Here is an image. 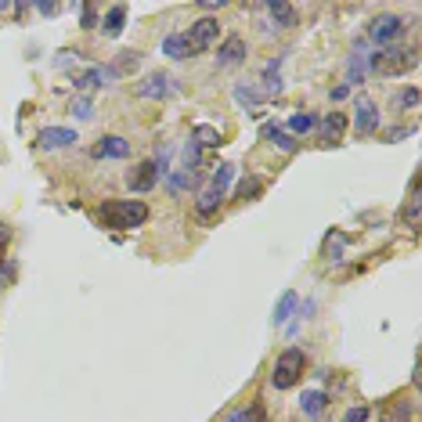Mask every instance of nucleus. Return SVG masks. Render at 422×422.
Returning <instances> with one entry per match:
<instances>
[{
  "label": "nucleus",
  "instance_id": "35",
  "mask_svg": "<svg viewBox=\"0 0 422 422\" xmlns=\"http://www.w3.org/2000/svg\"><path fill=\"white\" fill-rule=\"evenodd\" d=\"M40 15H58V4H33Z\"/></svg>",
  "mask_w": 422,
  "mask_h": 422
},
{
  "label": "nucleus",
  "instance_id": "7",
  "mask_svg": "<svg viewBox=\"0 0 422 422\" xmlns=\"http://www.w3.org/2000/svg\"><path fill=\"white\" fill-rule=\"evenodd\" d=\"M354 130L361 137H372L379 130V109L372 97H357V109H354Z\"/></svg>",
  "mask_w": 422,
  "mask_h": 422
},
{
  "label": "nucleus",
  "instance_id": "1",
  "mask_svg": "<svg viewBox=\"0 0 422 422\" xmlns=\"http://www.w3.org/2000/svg\"><path fill=\"white\" fill-rule=\"evenodd\" d=\"M148 221V206L141 199H109L97 206V224L101 228H116V231H130L141 228Z\"/></svg>",
  "mask_w": 422,
  "mask_h": 422
},
{
  "label": "nucleus",
  "instance_id": "36",
  "mask_svg": "<svg viewBox=\"0 0 422 422\" xmlns=\"http://www.w3.org/2000/svg\"><path fill=\"white\" fill-rule=\"evenodd\" d=\"M347 94H350V87H336V90H332V101H343Z\"/></svg>",
  "mask_w": 422,
  "mask_h": 422
},
{
  "label": "nucleus",
  "instance_id": "17",
  "mask_svg": "<svg viewBox=\"0 0 422 422\" xmlns=\"http://www.w3.org/2000/svg\"><path fill=\"white\" fill-rule=\"evenodd\" d=\"M268 15H271L275 26H282V29H289V26L300 22V19H296V8H292V4H282V0H278V4H268Z\"/></svg>",
  "mask_w": 422,
  "mask_h": 422
},
{
  "label": "nucleus",
  "instance_id": "6",
  "mask_svg": "<svg viewBox=\"0 0 422 422\" xmlns=\"http://www.w3.org/2000/svg\"><path fill=\"white\" fill-rule=\"evenodd\" d=\"M404 29H408V26H404V19H401V15H379L372 26H368V36H372L379 47H390V43H394Z\"/></svg>",
  "mask_w": 422,
  "mask_h": 422
},
{
  "label": "nucleus",
  "instance_id": "10",
  "mask_svg": "<svg viewBox=\"0 0 422 422\" xmlns=\"http://www.w3.org/2000/svg\"><path fill=\"white\" fill-rule=\"evenodd\" d=\"M242 62H246V40L242 36H228L217 47V65L228 69V65H242Z\"/></svg>",
  "mask_w": 422,
  "mask_h": 422
},
{
  "label": "nucleus",
  "instance_id": "11",
  "mask_svg": "<svg viewBox=\"0 0 422 422\" xmlns=\"http://www.w3.org/2000/svg\"><path fill=\"white\" fill-rule=\"evenodd\" d=\"M155 181H159V170H155L152 159L141 163V167H134V170L127 174V188H130V191H152Z\"/></svg>",
  "mask_w": 422,
  "mask_h": 422
},
{
  "label": "nucleus",
  "instance_id": "31",
  "mask_svg": "<svg viewBox=\"0 0 422 422\" xmlns=\"http://www.w3.org/2000/svg\"><path fill=\"white\" fill-rule=\"evenodd\" d=\"M80 26H83V29H94V26H97V8H94V4H83V19H80Z\"/></svg>",
  "mask_w": 422,
  "mask_h": 422
},
{
  "label": "nucleus",
  "instance_id": "4",
  "mask_svg": "<svg viewBox=\"0 0 422 422\" xmlns=\"http://www.w3.org/2000/svg\"><path fill=\"white\" fill-rule=\"evenodd\" d=\"M231 177H235V167H231V163H221V167H217V174L209 177L206 191H202V195H199V202H195L199 217H209V213H213V209L224 202V191H228Z\"/></svg>",
  "mask_w": 422,
  "mask_h": 422
},
{
  "label": "nucleus",
  "instance_id": "19",
  "mask_svg": "<svg viewBox=\"0 0 422 422\" xmlns=\"http://www.w3.org/2000/svg\"><path fill=\"white\" fill-rule=\"evenodd\" d=\"M163 55H167V58H174V62L188 58V47H184V36H181V33H170V36L163 40Z\"/></svg>",
  "mask_w": 422,
  "mask_h": 422
},
{
  "label": "nucleus",
  "instance_id": "15",
  "mask_svg": "<svg viewBox=\"0 0 422 422\" xmlns=\"http://www.w3.org/2000/svg\"><path fill=\"white\" fill-rule=\"evenodd\" d=\"M300 307V296L289 289V292H282V300L275 303V314H271V318H275V325H285L289 318H292V310Z\"/></svg>",
  "mask_w": 422,
  "mask_h": 422
},
{
  "label": "nucleus",
  "instance_id": "5",
  "mask_svg": "<svg viewBox=\"0 0 422 422\" xmlns=\"http://www.w3.org/2000/svg\"><path fill=\"white\" fill-rule=\"evenodd\" d=\"M217 33H221L217 19H199V22H191L188 33H181V36H184V47H188V58H195V55H202V51L213 47Z\"/></svg>",
  "mask_w": 422,
  "mask_h": 422
},
{
  "label": "nucleus",
  "instance_id": "38",
  "mask_svg": "<svg viewBox=\"0 0 422 422\" xmlns=\"http://www.w3.org/2000/svg\"><path fill=\"white\" fill-rule=\"evenodd\" d=\"M386 422H390V418H386Z\"/></svg>",
  "mask_w": 422,
  "mask_h": 422
},
{
  "label": "nucleus",
  "instance_id": "22",
  "mask_svg": "<svg viewBox=\"0 0 422 422\" xmlns=\"http://www.w3.org/2000/svg\"><path fill=\"white\" fill-rule=\"evenodd\" d=\"M191 141H195L199 148H217V144H221V134H217L213 127H195Z\"/></svg>",
  "mask_w": 422,
  "mask_h": 422
},
{
  "label": "nucleus",
  "instance_id": "16",
  "mask_svg": "<svg viewBox=\"0 0 422 422\" xmlns=\"http://www.w3.org/2000/svg\"><path fill=\"white\" fill-rule=\"evenodd\" d=\"M263 137H268L271 144H278L282 152H296V148H300V141H296L292 134H285L282 127H275V123H268V127H263Z\"/></svg>",
  "mask_w": 422,
  "mask_h": 422
},
{
  "label": "nucleus",
  "instance_id": "12",
  "mask_svg": "<svg viewBox=\"0 0 422 422\" xmlns=\"http://www.w3.org/2000/svg\"><path fill=\"white\" fill-rule=\"evenodd\" d=\"M174 87H170V76L167 73H152L137 83V97H167Z\"/></svg>",
  "mask_w": 422,
  "mask_h": 422
},
{
  "label": "nucleus",
  "instance_id": "37",
  "mask_svg": "<svg viewBox=\"0 0 422 422\" xmlns=\"http://www.w3.org/2000/svg\"><path fill=\"white\" fill-rule=\"evenodd\" d=\"M15 4H8V0H0V11H11Z\"/></svg>",
  "mask_w": 422,
  "mask_h": 422
},
{
  "label": "nucleus",
  "instance_id": "25",
  "mask_svg": "<svg viewBox=\"0 0 422 422\" xmlns=\"http://www.w3.org/2000/svg\"><path fill=\"white\" fill-rule=\"evenodd\" d=\"M263 191V181L260 177H246V181H238V199H256Z\"/></svg>",
  "mask_w": 422,
  "mask_h": 422
},
{
  "label": "nucleus",
  "instance_id": "24",
  "mask_svg": "<svg viewBox=\"0 0 422 422\" xmlns=\"http://www.w3.org/2000/svg\"><path fill=\"white\" fill-rule=\"evenodd\" d=\"M364 69H368V65H364V58H357V55H354V58H350V73H347V83H343V87H357V83L364 80Z\"/></svg>",
  "mask_w": 422,
  "mask_h": 422
},
{
  "label": "nucleus",
  "instance_id": "28",
  "mask_svg": "<svg viewBox=\"0 0 422 422\" xmlns=\"http://www.w3.org/2000/svg\"><path fill=\"white\" fill-rule=\"evenodd\" d=\"M397 105H401V109H415V105H418V87H404Z\"/></svg>",
  "mask_w": 422,
  "mask_h": 422
},
{
  "label": "nucleus",
  "instance_id": "2",
  "mask_svg": "<svg viewBox=\"0 0 422 422\" xmlns=\"http://www.w3.org/2000/svg\"><path fill=\"white\" fill-rule=\"evenodd\" d=\"M418 65V51L411 47H379L372 55V73L376 76H401Z\"/></svg>",
  "mask_w": 422,
  "mask_h": 422
},
{
  "label": "nucleus",
  "instance_id": "3",
  "mask_svg": "<svg viewBox=\"0 0 422 422\" xmlns=\"http://www.w3.org/2000/svg\"><path fill=\"white\" fill-rule=\"evenodd\" d=\"M303 368H307V357H303L300 347L282 350V357L275 361V372H271V386L275 390H292L303 379Z\"/></svg>",
  "mask_w": 422,
  "mask_h": 422
},
{
  "label": "nucleus",
  "instance_id": "23",
  "mask_svg": "<svg viewBox=\"0 0 422 422\" xmlns=\"http://www.w3.org/2000/svg\"><path fill=\"white\" fill-rule=\"evenodd\" d=\"M228 422H263V408H260V404L238 408V411H231V418H228Z\"/></svg>",
  "mask_w": 422,
  "mask_h": 422
},
{
  "label": "nucleus",
  "instance_id": "30",
  "mask_svg": "<svg viewBox=\"0 0 422 422\" xmlns=\"http://www.w3.org/2000/svg\"><path fill=\"white\" fill-rule=\"evenodd\" d=\"M368 415H372V411H368V404H354V408L343 415V422H368Z\"/></svg>",
  "mask_w": 422,
  "mask_h": 422
},
{
  "label": "nucleus",
  "instance_id": "32",
  "mask_svg": "<svg viewBox=\"0 0 422 422\" xmlns=\"http://www.w3.org/2000/svg\"><path fill=\"white\" fill-rule=\"evenodd\" d=\"M325 253H329V260H336V263H339V260H343V256H339V253H343V238H339V235H336V238H329V242H325Z\"/></svg>",
  "mask_w": 422,
  "mask_h": 422
},
{
  "label": "nucleus",
  "instance_id": "34",
  "mask_svg": "<svg viewBox=\"0 0 422 422\" xmlns=\"http://www.w3.org/2000/svg\"><path fill=\"white\" fill-rule=\"evenodd\" d=\"M411 134H415V127H390L386 141H401V137H411Z\"/></svg>",
  "mask_w": 422,
  "mask_h": 422
},
{
  "label": "nucleus",
  "instance_id": "29",
  "mask_svg": "<svg viewBox=\"0 0 422 422\" xmlns=\"http://www.w3.org/2000/svg\"><path fill=\"white\" fill-rule=\"evenodd\" d=\"M8 246H11V228L0 221V271L8 268V263H4V249H8Z\"/></svg>",
  "mask_w": 422,
  "mask_h": 422
},
{
  "label": "nucleus",
  "instance_id": "9",
  "mask_svg": "<svg viewBox=\"0 0 422 422\" xmlns=\"http://www.w3.org/2000/svg\"><path fill=\"white\" fill-rule=\"evenodd\" d=\"M90 155H94V159H127V155H130V141L120 137V134H109V137H101L94 144Z\"/></svg>",
  "mask_w": 422,
  "mask_h": 422
},
{
  "label": "nucleus",
  "instance_id": "27",
  "mask_svg": "<svg viewBox=\"0 0 422 422\" xmlns=\"http://www.w3.org/2000/svg\"><path fill=\"white\" fill-rule=\"evenodd\" d=\"M235 101H238V105H249V109H253V105L260 101V94H256L253 87H235Z\"/></svg>",
  "mask_w": 422,
  "mask_h": 422
},
{
  "label": "nucleus",
  "instance_id": "20",
  "mask_svg": "<svg viewBox=\"0 0 422 422\" xmlns=\"http://www.w3.org/2000/svg\"><path fill=\"white\" fill-rule=\"evenodd\" d=\"M278 65H282V58L278 62H271L268 69H263V94H282V76H278Z\"/></svg>",
  "mask_w": 422,
  "mask_h": 422
},
{
  "label": "nucleus",
  "instance_id": "21",
  "mask_svg": "<svg viewBox=\"0 0 422 422\" xmlns=\"http://www.w3.org/2000/svg\"><path fill=\"white\" fill-rule=\"evenodd\" d=\"M314 127H318V120H314L310 112H292L289 116V134L296 137V134H310Z\"/></svg>",
  "mask_w": 422,
  "mask_h": 422
},
{
  "label": "nucleus",
  "instance_id": "14",
  "mask_svg": "<svg viewBox=\"0 0 422 422\" xmlns=\"http://www.w3.org/2000/svg\"><path fill=\"white\" fill-rule=\"evenodd\" d=\"M300 408H303L307 418H318V415L329 408V394H322V390H307V394L300 397Z\"/></svg>",
  "mask_w": 422,
  "mask_h": 422
},
{
  "label": "nucleus",
  "instance_id": "33",
  "mask_svg": "<svg viewBox=\"0 0 422 422\" xmlns=\"http://www.w3.org/2000/svg\"><path fill=\"white\" fill-rule=\"evenodd\" d=\"M73 112H76L80 120H90V116H94V112H90V97H80V101L73 105Z\"/></svg>",
  "mask_w": 422,
  "mask_h": 422
},
{
  "label": "nucleus",
  "instance_id": "8",
  "mask_svg": "<svg viewBox=\"0 0 422 422\" xmlns=\"http://www.w3.org/2000/svg\"><path fill=\"white\" fill-rule=\"evenodd\" d=\"M80 141V134L76 130H69V127H43L40 134H36V144L43 148V152H58V148H73Z\"/></svg>",
  "mask_w": 422,
  "mask_h": 422
},
{
  "label": "nucleus",
  "instance_id": "26",
  "mask_svg": "<svg viewBox=\"0 0 422 422\" xmlns=\"http://www.w3.org/2000/svg\"><path fill=\"white\" fill-rule=\"evenodd\" d=\"M418 221H422V202H418V199H411V202L404 206V224H408V228H415Z\"/></svg>",
  "mask_w": 422,
  "mask_h": 422
},
{
  "label": "nucleus",
  "instance_id": "18",
  "mask_svg": "<svg viewBox=\"0 0 422 422\" xmlns=\"http://www.w3.org/2000/svg\"><path fill=\"white\" fill-rule=\"evenodd\" d=\"M343 130H347V116H343V112H329L325 123H322V137H325V141H339Z\"/></svg>",
  "mask_w": 422,
  "mask_h": 422
},
{
  "label": "nucleus",
  "instance_id": "13",
  "mask_svg": "<svg viewBox=\"0 0 422 422\" xmlns=\"http://www.w3.org/2000/svg\"><path fill=\"white\" fill-rule=\"evenodd\" d=\"M123 26H127V8L123 4H112L109 11H105V19H101V33L105 36H120Z\"/></svg>",
  "mask_w": 422,
  "mask_h": 422
}]
</instances>
